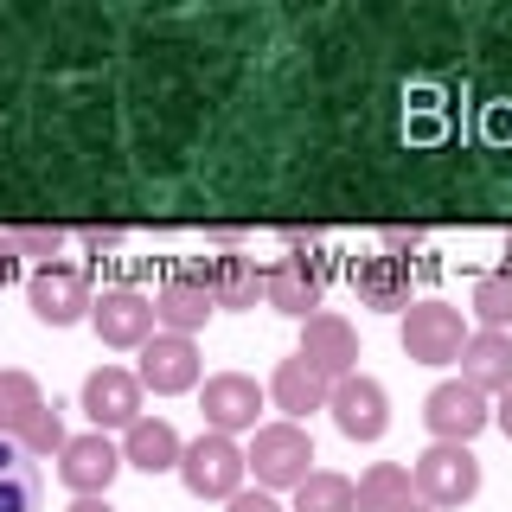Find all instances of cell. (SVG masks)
I'll use <instances>...</instances> for the list:
<instances>
[{
  "label": "cell",
  "mask_w": 512,
  "mask_h": 512,
  "mask_svg": "<svg viewBox=\"0 0 512 512\" xmlns=\"http://www.w3.org/2000/svg\"><path fill=\"white\" fill-rule=\"evenodd\" d=\"M282 263L263 269V301L288 320H314L320 314V288H327V256H320V237L282 231Z\"/></svg>",
  "instance_id": "cell-1"
},
{
  "label": "cell",
  "mask_w": 512,
  "mask_h": 512,
  "mask_svg": "<svg viewBox=\"0 0 512 512\" xmlns=\"http://www.w3.org/2000/svg\"><path fill=\"white\" fill-rule=\"evenodd\" d=\"M250 474H256V487L263 493H295L301 480L314 474V436H308V423H263L250 436Z\"/></svg>",
  "instance_id": "cell-2"
},
{
  "label": "cell",
  "mask_w": 512,
  "mask_h": 512,
  "mask_svg": "<svg viewBox=\"0 0 512 512\" xmlns=\"http://www.w3.org/2000/svg\"><path fill=\"white\" fill-rule=\"evenodd\" d=\"M244 474H250V455L237 448V436H218V429L192 436L186 455H180V480H186L192 500H224L231 506L237 493H244Z\"/></svg>",
  "instance_id": "cell-3"
},
{
  "label": "cell",
  "mask_w": 512,
  "mask_h": 512,
  "mask_svg": "<svg viewBox=\"0 0 512 512\" xmlns=\"http://www.w3.org/2000/svg\"><path fill=\"white\" fill-rule=\"evenodd\" d=\"M410 487H416V500L423 506H468L474 493H480V461H474V448L468 442H429L423 455L410 461Z\"/></svg>",
  "instance_id": "cell-4"
},
{
  "label": "cell",
  "mask_w": 512,
  "mask_h": 512,
  "mask_svg": "<svg viewBox=\"0 0 512 512\" xmlns=\"http://www.w3.org/2000/svg\"><path fill=\"white\" fill-rule=\"evenodd\" d=\"M397 340L416 365H455L461 346H468V314L448 308V301H416V308H404Z\"/></svg>",
  "instance_id": "cell-5"
},
{
  "label": "cell",
  "mask_w": 512,
  "mask_h": 512,
  "mask_svg": "<svg viewBox=\"0 0 512 512\" xmlns=\"http://www.w3.org/2000/svg\"><path fill=\"white\" fill-rule=\"evenodd\" d=\"M423 423H429L436 442H474L480 429L493 423V397L474 391L468 378H442L436 391L423 397Z\"/></svg>",
  "instance_id": "cell-6"
},
{
  "label": "cell",
  "mask_w": 512,
  "mask_h": 512,
  "mask_svg": "<svg viewBox=\"0 0 512 512\" xmlns=\"http://www.w3.org/2000/svg\"><path fill=\"white\" fill-rule=\"evenodd\" d=\"M26 301L45 327H77V320H90V308H96L90 276L77 263H39L32 282H26Z\"/></svg>",
  "instance_id": "cell-7"
},
{
  "label": "cell",
  "mask_w": 512,
  "mask_h": 512,
  "mask_svg": "<svg viewBox=\"0 0 512 512\" xmlns=\"http://www.w3.org/2000/svg\"><path fill=\"white\" fill-rule=\"evenodd\" d=\"M128 468L122 461V442H109L103 429H90V436H71L58 455V480L77 493V500H109V480Z\"/></svg>",
  "instance_id": "cell-8"
},
{
  "label": "cell",
  "mask_w": 512,
  "mask_h": 512,
  "mask_svg": "<svg viewBox=\"0 0 512 512\" xmlns=\"http://www.w3.org/2000/svg\"><path fill=\"white\" fill-rule=\"evenodd\" d=\"M199 416H205V429H218V436H256V416H263V384L244 378V372H218V378H205L199 384Z\"/></svg>",
  "instance_id": "cell-9"
},
{
  "label": "cell",
  "mask_w": 512,
  "mask_h": 512,
  "mask_svg": "<svg viewBox=\"0 0 512 512\" xmlns=\"http://www.w3.org/2000/svg\"><path fill=\"white\" fill-rule=\"evenodd\" d=\"M90 327H96V340L103 346H116V352H141L154 340V301L141 295V288H103L96 295V308H90Z\"/></svg>",
  "instance_id": "cell-10"
},
{
  "label": "cell",
  "mask_w": 512,
  "mask_h": 512,
  "mask_svg": "<svg viewBox=\"0 0 512 512\" xmlns=\"http://www.w3.org/2000/svg\"><path fill=\"white\" fill-rule=\"evenodd\" d=\"M135 378H141V391H154V397L199 391V346H192L186 333H154L135 359Z\"/></svg>",
  "instance_id": "cell-11"
},
{
  "label": "cell",
  "mask_w": 512,
  "mask_h": 512,
  "mask_svg": "<svg viewBox=\"0 0 512 512\" xmlns=\"http://www.w3.org/2000/svg\"><path fill=\"white\" fill-rule=\"evenodd\" d=\"M327 410H333V423H340L346 442H378L384 429H391V397H384V384L365 378V372H352V378L333 384Z\"/></svg>",
  "instance_id": "cell-12"
},
{
  "label": "cell",
  "mask_w": 512,
  "mask_h": 512,
  "mask_svg": "<svg viewBox=\"0 0 512 512\" xmlns=\"http://www.w3.org/2000/svg\"><path fill=\"white\" fill-rule=\"evenodd\" d=\"M192 269H199L212 308H224V314H244V308H256V301H263V263H256V256H244V250L199 256Z\"/></svg>",
  "instance_id": "cell-13"
},
{
  "label": "cell",
  "mask_w": 512,
  "mask_h": 512,
  "mask_svg": "<svg viewBox=\"0 0 512 512\" xmlns=\"http://www.w3.org/2000/svg\"><path fill=\"white\" fill-rule=\"evenodd\" d=\"M84 416L96 429H135L141 423V378L128 365H96L84 378Z\"/></svg>",
  "instance_id": "cell-14"
},
{
  "label": "cell",
  "mask_w": 512,
  "mask_h": 512,
  "mask_svg": "<svg viewBox=\"0 0 512 512\" xmlns=\"http://www.w3.org/2000/svg\"><path fill=\"white\" fill-rule=\"evenodd\" d=\"M301 359L314 365V372H327L333 384L359 372V333H352V320L327 314L320 308L314 320H301Z\"/></svg>",
  "instance_id": "cell-15"
},
{
  "label": "cell",
  "mask_w": 512,
  "mask_h": 512,
  "mask_svg": "<svg viewBox=\"0 0 512 512\" xmlns=\"http://www.w3.org/2000/svg\"><path fill=\"white\" fill-rule=\"evenodd\" d=\"M212 314L218 308H212V295H205V282H199V269H192V263L173 269V276L154 288V320L167 333H186V340H192V333H199Z\"/></svg>",
  "instance_id": "cell-16"
},
{
  "label": "cell",
  "mask_w": 512,
  "mask_h": 512,
  "mask_svg": "<svg viewBox=\"0 0 512 512\" xmlns=\"http://www.w3.org/2000/svg\"><path fill=\"white\" fill-rule=\"evenodd\" d=\"M327 397H333V378L314 372L301 352H295V359H282L276 378H269V404L282 410V423H308L314 410H327Z\"/></svg>",
  "instance_id": "cell-17"
},
{
  "label": "cell",
  "mask_w": 512,
  "mask_h": 512,
  "mask_svg": "<svg viewBox=\"0 0 512 512\" xmlns=\"http://www.w3.org/2000/svg\"><path fill=\"white\" fill-rule=\"evenodd\" d=\"M180 455H186V442L167 416H141L135 429H122V461L141 474H180Z\"/></svg>",
  "instance_id": "cell-18"
},
{
  "label": "cell",
  "mask_w": 512,
  "mask_h": 512,
  "mask_svg": "<svg viewBox=\"0 0 512 512\" xmlns=\"http://www.w3.org/2000/svg\"><path fill=\"white\" fill-rule=\"evenodd\" d=\"M461 378L487 397L512 391V333H493V327L468 333V346H461Z\"/></svg>",
  "instance_id": "cell-19"
},
{
  "label": "cell",
  "mask_w": 512,
  "mask_h": 512,
  "mask_svg": "<svg viewBox=\"0 0 512 512\" xmlns=\"http://www.w3.org/2000/svg\"><path fill=\"white\" fill-rule=\"evenodd\" d=\"M352 288H359V301L365 308H384V314H397V308H410V269H404V256H359L352 263Z\"/></svg>",
  "instance_id": "cell-20"
},
{
  "label": "cell",
  "mask_w": 512,
  "mask_h": 512,
  "mask_svg": "<svg viewBox=\"0 0 512 512\" xmlns=\"http://www.w3.org/2000/svg\"><path fill=\"white\" fill-rule=\"evenodd\" d=\"M39 493H45L39 461H32L20 442L0 436V512H39Z\"/></svg>",
  "instance_id": "cell-21"
},
{
  "label": "cell",
  "mask_w": 512,
  "mask_h": 512,
  "mask_svg": "<svg viewBox=\"0 0 512 512\" xmlns=\"http://www.w3.org/2000/svg\"><path fill=\"white\" fill-rule=\"evenodd\" d=\"M288 512H359V480H346L333 468H314L295 487V506H288Z\"/></svg>",
  "instance_id": "cell-22"
},
{
  "label": "cell",
  "mask_w": 512,
  "mask_h": 512,
  "mask_svg": "<svg viewBox=\"0 0 512 512\" xmlns=\"http://www.w3.org/2000/svg\"><path fill=\"white\" fill-rule=\"evenodd\" d=\"M404 500H416L410 468H397V461H372V468L359 474V512H397Z\"/></svg>",
  "instance_id": "cell-23"
},
{
  "label": "cell",
  "mask_w": 512,
  "mask_h": 512,
  "mask_svg": "<svg viewBox=\"0 0 512 512\" xmlns=\"http://www.w3.org/2000/svg\"><path fill=\"white\" fill-rule=\"evenodd\" d=\"M45 410V391H39V378L32 372H0V436H20V429L32 423V416Z\"/></svg>",
  "instance_id": "cell-24"
},
{
  "label": "cell",
  "mask_w": 512,
  "mask_h": 512,
  "mask_svg": "<svg viewBox=\"0 0 512 512\" xmlns=\"http://www.w3.org/2000/svg\"><path fill=\"white\" fill-rule=\"evenodd\" d=\"M468 308L480 327H493V333H512V276L500 269V276H480L474 282V295H468Z\"/></svg>",
  "instance_id": "cell-25"
},
{
  "label": "cell",
  "mask_w": 512,
  "mask_h": 512,
  "mask_svg": "<svg viewBox=\"0 0 512 512\" xmlns=\"http://www.w3.org/2000/svg\"><path fill=\"white\" fill-rule=\"evenodd\" d=\"M13 442H20L32 461L64 455V442H71V436H64V404H45V410H39V416H32V423L20 429V436H13Z\"/></svg>",
  "instance_id": "cell-26"
},
{
  "label": "cell",
  "mask_w": 512,
  "mask_h": 512,
  "mask_svg": "<svg viewBox=\"0 0 512 512\" xmlns=\"http://www.w3.org/2000/svg\"><path fill=\"white\" fill-rule=\"evenodd\" d=\"M7 237H13V250H20V256H39V263H58V250H64L58 224H20V231H7Z\"/></svg>",
  "instance_id": "cell-27"
},
{
  "label": "cell",
  "mask_w": 512,
  "mask_h": 512,
  "mask_svg": "<svg viewBox=\"0 0 512 512\" xmlns=\"http://www.w3.org/2000/svg\"><path fill=\"white\" fill-rule=\"evenodd\" d=\"M77 244H84V256H116L122 250V231H84Z\"/></svg>",
  "instance_id": "cell-28"
},
{
  "label": "cell",
  "mask_w": 512,
  "mask_h": 512,
  "mask_svg": "<svg viewBox=\"0 0 512 512\" xmlns=\"http://www.w3.org/2000/svg\"><path fill=\"white\" fill-rule=\"evenodd\" d=\"M231 512H288V506L276 500V493H263V487H256V493H237Z\"/></svg>",
  "instance_id": "cell-29"
},
{
  "label": "cell",
  "mask_w": 512,
  "mask_h": 512,
  "mask_svg": "<svg viewBox=\"0 0 512 512\" xmlns=\"http://www.w3.org/2000/svg\"><path fill=\"white\" fill-rule=\"evenodd\" d=\"M13 276H20V250H13V237L0 231V288H7Z\"/></svg>",
  "instance_id": "cell-30"
},
{
  "label": "cell",
  "mask_w": 512,
  "mask_h": 512,
  "mask_svg": "<svg viewBox=\"0 0 512 512\" xmlns=\"http://www.w3.org/2000/svg\"><path fill=\"white\" fill-rule=\"evenodd\" d=\"M493 423H500V429H506V442H512V391L493 397Z\"/></svg>",
  "instance_id": "cell-31"
},
{
  "label": "cell",
  "mask_w": 512,
  "mask_h": 512,
  "mask_svg": "<svg viewBox=\"0 0 512 512\" xmlns=\"http://www.w3.org/2000/svg\"><path fill=\"white\" fill-rule=\"evenodd\" d=\"M397 250H416V231H384V256H397Z\"/></svg>",
  "instance_id": "cell-32"
},
{
  "label": "cell",
  "mask_w": 512,
  "mask_h": 512,
  "mask_svg": "<svg viewBox=\"0 0 512 512\" xmlns=\"http://www.w3.org/2000/svg\"><path fill=\"white\" fill-rule=\"evenodd\" d=\"M64 512H116V506H109V500H71Z\"/></svg>",
  "instance_id": "cell-33"
},
{
  "label": "cell",
  "mask_w": 512,
  "mask_h": 512,
  "mask_svg": "<svg viewBox=\"0 0 512 512\" xmlns=\"http://www.w3.org/2000/svg\"><path fill=\"white\" fill-rule=\"evenodd\" d=\"M397 512H436V506H423V500H404V506H397Z\"/></svg>",
  "instance_id": "cell-34"
},
{
  "label": "cell",
  "mask_w": 512,
  "mask_h": 512,
  "mask_svg": "<svg viewBox=\"0 0 512 512\" xmlns=\"http://www.w3.org/2000/svg\"><path fill=\"white\" fill-rule=\"evenodd\" d=\"M506 276H512V237H506Z\"/></svg>",
  "instance_id": "cell-35"
}]
</instances>
